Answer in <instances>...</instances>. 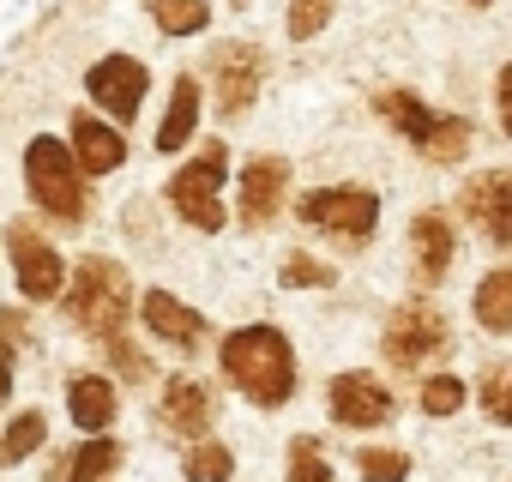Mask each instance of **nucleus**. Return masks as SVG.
Returning <instances> with one entry per match:
<instances>
[{
  "instance_id": "ddd939ff",
  "label": "nucleus",
  "mask_w": 512,
  "mask_h": 482,
  "mask_svg": "<svg viewBox=\"0 0 512 482\" xmlns=\"http://www.w3.org/2000/svg\"><path fill=\"white\" fill-rule=\"evenodd\" d=\"M163 428L169 434H187V440H205L211 434V422H217V398H211V386L205 380H193V374H175L169 386H163Z\"/></svg>"
},
{
  "instance_id": "cd10ccee",
  "label": "nucleus",
  "mask_w": 512,
  "mask_h": 482,
  "mask_svg": "<svg viewBox=\"0 0 512 482\" xmlns=\"http://www.w3.org/2000/svg\"><path fill=\"white\" fill-rule=\"evenodd\" d=\"M332 284H338V272L326 260H314V254H290L284 260V290H332Z\"/></svg>"
},
{
  "instance_id": "72a5a7b5",
  "label": "nucleus",
  "mask_w": 512,
  "mask_h": 482,
  "mask_svg": "<svg viewBox=\"0 0 512 482\" xmlns=\"http://www.w3.org/2000/svg\"><path fill=\"white\" fill-rule=\"evenodd\" d=\"M7 398H13V350L0 344V404H7Z\"/></svg>"
},
{
  "instance_id": "7c9ffc66",
  "label": "nucleus",
  "mask_w": 512,
  "mask_h": 482,
  "mask_svg": "<svg viewBox=\"0 0 512 482\" xmlns=\"http://www.w3.org/2000/svg\"><path fill=\"white\" fill-rule=\"evenodd\" d=\"M290 482H332V464L320 458V440L314 434H302L290 446Z\"/></svg>"
},
{
  "instance_id": "dca6fc26",
  "label": "nucleus",
  "mask_w": 512,
  "mask_h": 482,
  "mask_svg": "<svg viewBox=\"0 0 512 482\" xmlns=\"http://www.w3.org/2000/svg\"><path fill=\"white\" fill-rule=\"evenodd\" d=\"M67 416L79 434H109L121 416V386L109 374H73L67 380Z\"/></svg>"
},
{
  "instance_id": "9d476101",
  "label": "nucleus",
  "mask_w": 512,
  "mask_h": 482,
  "mask_svg": "<svg viewBox=\"0 0 512 482\" xmlns=\"http://www.w3.org/2000/svg\"><path fill=\"white\" fill-rule=\"evenodd\" d=\"M458 205H464V217L494 241V248H512V169H488V175L464 181Z\"/></svg>"
},
{
  "instance_id": "393cba45",
  "label": "nucleus",
  "mask_w": 512,
  "mask_h": 482,
  "mask_svg": "<svg viewBox=\"0 0 512 482\" xmlns=\"http://www.w3.org/2000/svg\"><path fill=\"white\" fill-rule=\"evenodd\" d=\"M464 151H470V121L464 115L434 121L428 139H422V157H434V163H464Z\"/></svg>"
},
{
  "instance_id": "423d86ee",
  "label": "nucleus",
  "mask_w": 512,
  "mask_h": 482,
  "mask_svg": "<svg viewBox=\"0 0 512 482\" xmlns=\"http://www.w3.org/2000/svg\"><path fill=\"white\" fill-rule=\"evenodd\" d=\"M302 223L326 229V235H344V241H368L374 223H380V193L374 187H314L302 193Z\"/></svg>"
},
{
  "instance_id": "c756f323",
  "label": "nucleus",
  "mask_w": 512,
  "mask_h": 482,
  "mask_svg": "<svg viewBox=\"0 0 512 482\" xmlns=\"http://www.w3.org/2000/svg\"><path fill=\"white\" fill-rule=\"evenodd\" d=\"M356 470H362V482H404V476H410V458L368 446V452H356Z\"/></svg>"
},
{
  "instance_id": "6e6552de",
  "label": "nucleus",
  "mask_w": 512,
  "mask_h": 482,
  "mask_svg": "<svg viewBox=\"0 0 512 482\" xmlns=\"http://www.w3.org/2000/svg\"><path fill=\"white\" fill-rule=\"evenodd\" d=\"M145 91H151V73H145V61H133V55H103V61L85 73V97H91L115 127H127V121L139 115Z\"/></svg>"
},
{
  "instance_id": "0eeeda50",
  "label": "nucleus",
  "mask_w": 512,
  "mask_h": 482,
  "mask_svg": "<svg viewBox=\"0 0 512 482\" xmlns=\"http://www.w3.org/2000/svg\"><path fill=\"white\" fill-rule=\"evenodd\" d=\"M452 344V326H446V314L434 308V302H404L392 320H386V338H380V350H386V362H398V368H416L422 356H434V350H446Z\"/></svg>"
},
{
  "instance_id": "39448f33",
  "label": "nucleus",
  "mask_w": 512,
  "mask_h": 482,
  "mask_svg": "<svg viewBox=\"0 0 512 482\" xmlns=\"http://www.w3.org/2000/svg\"><path fill=\"white\" fill-rule=\"evenodd\" d=\"M7 260H13V278H19L25 302H61V290H67V260L49 248V235L31 229L25 217L7 223Z\"/></svg>"
},
{
  "instance_id": "b1692460",
  "label": "nucleus",
  "mask_w": 512,
  "mask_h": 482,
  "mask_svg": "<svg viewBox=\"0 0 512 482\" xmlns=\"http://www.w3.org/2000/svg\"><path fill=\"white\" fill-rule=\"evenodd\" d=\"M181 470H187V482H229L235 476V452L223 440H193L187 458H181Z\"/></svg>"
},
{
  "instance_id": "4468645a",
  "label": "nucleus",
  "mask_w": 512,
  "mask_h": 482,
  "mask_svg": "<svg viewBox=\"0 0 512 482\" xmlns=\"http://www.w3.org/2000/svg\"><path fill=\"white\" fill-rule=\"evenodd\" d=\"M326 404H332V416L344 428H380L392 416V392L374 374H338L332 392H326Z\"/></svg>"
},
{
  "instance_id": "7ed1b4c3",
  "label": "nucleus",
  "mask_w": 512,
  "mask_h": 482,
  "mask_svg": "<svg viewBox=\"0 0 512 482\" xmlns=\"http://www.w3.org/2000/svg\"><path fill=\"white\" fill-rule=\"evenodd\" d=\"M25 187H31V199H37L55 223H85V211H91L85 175H79L67 139H55V133H37V139L25 145Z\"/></svg>"
},
{
  "instance_id": "c85d7f7f",
  "label": "nucleus",
  "mask_w": 512,
  "mask_h": 482,
  "mask_svg": "<svg viewBox=\"0 0 512 482\" xmlns=\"http://www.w3.org/2000/svg\"><path fill=\"white\" fill-rule=\"evenodd\" d=\"M464 380H452V374H434V380H422V410L428 416H458L464 410Z\"/></svg>"
},
{
  "instance_id": "473e14b6",
  "label": "nucleus",
  "mask_w": 512,
  "mask_h": 482,
  "mask_svg": "<svg viewBox=\"0 0 512 482\" xmlns=\"http://www.w3.org/2000/svg\"><path fill=\"white\" fill-rule=\"evenodd\" d=\"M494 91H500V127H506V139H512V67H500Z\"/></svg>"
},
{
  "instance_id": "412c9836",
  "label": "nucleus",
  "mask_w": 512,
  "mask_h": 482,
  "mask_svg": "<svg viewBox=\"0 0 512 482\" xmlns=\"http://www.w3.org/2000/svg\"><path fill=\"white\" fill-rule=\"evenodd\" d=\"M43 440H49V416L31 404V410H19L7 428H0V464H25L31 452H43Z\"/></svg>"
},
{
  "instance_id": "a211bd4d",
  "label": "nucleus",
  "mask_w": 512,
  "mask_h": 482,
  "mask_svg": "<svg viewBox=\"0 0 512 482\" xmlns=\"http://www.w3.org/2000/svg\"><path fill=\"white\" fill-rule=\"evenodd\" d=\"M193 127H199V79L181 73L175 91H169V109H163V121H157V151H163V157H169V151H187V145H193Z\"/></svg>"
},
{
  "instance_id": "20e7f679",
  "label": "nucleus",
  "mask_w": 512,
  "mask_h": 482,
  "mask_svg": "<svg viewBox=\"0 0 512 482\" xmlns=\"http://www.w3.org/2000/svg\"><path fill=\"white\" fill-rule=\"evenodd\" d=\"M223 175H229V145H205L193 163H181L169 175V205L199 235H217L229 223V211H223Z\"/></svg>"
},
{
  "instance_id": "6ab92c4d",
  "label": "nucleus",
  "mask_w": 512,
  "mask_h": 482,
  "mask_svg": "<svg viewBox=\"0 0 512 482\" xmlns=\"http://www.w3.org/2000/svg\"><path fill=\"white\" fill-rule=\"evenodd\" d=\"M121 470V440L115 434H85L61 470V482H109Z\"/></svg>"
},
{
  "instance_id": "f704fd0d",
  "label": "nucleus",
  "mask_w": 512,
  "mask_h": 482,
  "mask_svg": "<svg viewBox=\"0 0 512 482\" xmlns=\"http://www.w3.org/2000/svg\"><path fill=\"white\" fill-rule=\"evenodd\" d=\"M470 7H494V0H470Z\"/></svg>"
},
{
  "instance_id": "f3484780",
  "label": "nucleus",
  "mask_w": 512,
  "mask_h": 482,
  "mask_svg": "<svg viewBox=\"0 0 512 482\" xmlns=\"http://www.w3.org/2000/svg\"><path fill=\"white\" fill-rule=\"evenodd\" d=\"M410 254H416V284H434L452 266V217L446 211H416V223H410Z\"/></svg>"
},
{
  "instance_id": "2f4dec72",
  "label": "nucleus",
  "mask_w": 512,
  "mask_h": 482,
  "mask_svg": "<svg viewBox=\"0 0 512 482\" xmlns=\"http://www.w3.org/2000/svg\"><path fill=\"white\" fill-rule=\"evenodd\" d=\"M109 362H115V368H121L127 380H145V374H151V362H145V356H139V350H133L127 338H109Z\"/></svg>"
},
{
  "instance_id": "5701e85b",
  "label": "nucleus",
  "mask_w": 512,
  "mask_h": 482,
  "mask_svg": "<svg viewBox=\"0 0 512 482\" xmlns=\"http://www.w3.org/2000/svg\"><path fill=\"white\" fill-rule=\"evenodd\" d=\"M151 19L163 37H199L211 25V7L205 0H151Z\"/></svg>"
},
{
  "instance_id": "9b49d317",
  "label": "nucleus",
  "mask_w": 512,
  "mask_h": 482,
  "mask_svg": "<svg viewBox=\"0 0 512 482\" xmlns=\"http://www.w3.org/2000/svg\"><path fill=\"white\" fill-rule=\"evenodd\" d=\"M284 193H290L284 157H247L241 163V229H266L284 211Z\"/></svg>"
},
{
  "instance_id": "bb28decb",
  "label": "nucleus",
  "mask_w": 512,
  "mask_h": 482,
  "mask_svg": "<svg viewBox=\"0 0 512 482\" xmlns=\"http://www.w3.org/2000/svg\"><path fill=\"white\" fill-rule=\"evenodd\" d=\"M332 7H338V0H290L284 31H290L296 43H308V37H320V31L332 25Z\"/></svg>"
},
{
  "instance_id": "f8f14e48",
  "label": "nucleus",
  "mask_w": 512,
  "mask_h": 482,
  "mask_svg": "<svg viewBox=\"0 0 512 482\" xmlns=\"http://www.w3.org/2000/svg\"><path fill=\"white\" fill-rule=\"evenodd\" d=\"M67 151H73V163H79V175H115V169L127 163V139H121V127H109V121H97L91 109H79V115H73V133H67Z\"/></svg>"
},
{
  "instance_id": "4be33fe9",
  "label": "nucleus",
  "mask_w": 512,
  "mask_h": 482,
  "mask_svg": "<svg viewBox=\"0 0 512 482\" xmlns=\"http://www.w3.org/2000/svg\"><path fill=\"white\" fill-rule=\"evenodd\" d=\"M476 320L488 332H512V266H500L476 284Z\"/></svg>"
},
{
  "instance_id": "2eb2a0df",
  "label": "nucleus",
  "mask_w": 512,
  "mask_h": 482,
  "mask_svg": "<svg viewBox=\"0 0 512 482\" xmlns=\"http://www.w3.org/2000/svg\"><path fill=\"white\" fill-rule=\"evenodd\" d=\"M139 320H145L151 338H163V344H175V350H199V344H205V314L187 308V302H175L169 290H145Z\"/></svg>"
},
{
  "instance_id": "a878e982",
  "label": "nucleus",
  "mask_w": 512,
  "mask_h": 482,
  "mask_svg": "<svg viewBox=\"0 0 512 482\" xmlns=\"http://www.w3.org/2000/svg\"><path fill=\"white\" fill-rule=\"evenodd\" d=\"M476 398H482V410L494 416V422H506L512 428V368L500 362V368H488L482 380H476Z\"/></svg>"
},
{
  "instance_id": "1a4fd4ad",
  "label": "nucleus",
  "mask_w": 512,
  "mask_h": 482,
  "mask_svg": "<svg viewBox=\"0 0 512 482\" xmlns=\"http://www.w3.org/2000/svg\"><path fill=\"white\" fill-rule=\"evenodd\" d=\"M260 79H266V61L260 49H247V43H223L211 55V85H217V115H247L253 97H260Z\"/></svg>"
},
{
  "instance_id": "f03ea898",
  "label": "nucleus",
  "mask_w": 512,
  "mask_h": 482,
  "mask_svg": "<svg viewBox=\"0 0 512 482\" xmlns=\"http://www.w3.org/2000/svg\"><path fill=\"white\" fill-rule=\"evenodd\" d=\"M61 302H67V320H73L85 338L109 344V338L127 332L133 284H127V272H121L109 254H85V260L73 266V290H61Z\"/></svg>"
},
{
  "instance_id": "f257e3e1",
  "label": "nucleus",
  "mask_w": 512,
  "mask_h": 482,
  "mask_svg": "<svg viewBox=\"0 0 512 482\" xmlns=\"http://www.w3.org/2000/svg\"><path fill=\"white\" fill-rule=\"evenodd\" d=\"M229 386H241V398H253L260 410H278L296 398V350L278 326H235L217 350Z\"/></svg>"
},
{
  "instance_id": "aec40b11",
  "label": "nucleus",
  "mask_w": 512,
  "mask_h": 482,
  "mask_svg": "<svg viewBox=\"0 0 512 482\" xmlns=\"http://www.w3.org/2000/svg\"><path fill=\"white\" fill-rule=\"evenodd\" d=\"M374 109H380V115H386L404 139H416V145H422V139H428V127L440 121V115H434L416 91H380V97H374Z\"/></svg>"
}]
</instances>
